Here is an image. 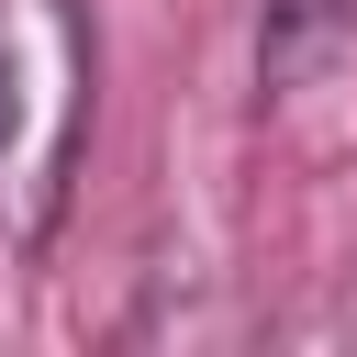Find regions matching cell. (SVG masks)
Instances as JSON below:
<instances>
[{"label":"cell","instance_id":"1","mask_svg":"<svg viewBox=\"0 0 357 357\" xmlns=\"http://www.w3.org/2000/svg\"><path fill=\"white\" fill-rule=\"evenodd\" d=\"M11 145H22V33H11V0H0V178H11Z\"/></svg>","mask_w":357,"mask_h":357}]
</instances>
